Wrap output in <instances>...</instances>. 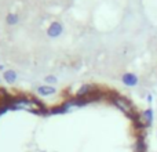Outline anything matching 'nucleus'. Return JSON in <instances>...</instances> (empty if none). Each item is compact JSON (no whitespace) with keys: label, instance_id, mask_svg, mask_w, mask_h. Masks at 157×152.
Wrapping results in <instances>:
<instances>
[{"label":"nucleus","instance_id":"39448f33","mask_svg":"<svg viewBox=\"0 0 157 152\" xmlns=\"http://www.w3.org/2000/svg\"><path fill=\"white\" fill-rule=\"evenodd\" d=\"M3 78H4V80L7 82V83L13 84V83H15V80H17V72L13 71V69L4 71L3 72Z\"/></svg>","mask_w":157,"mask_h":152},{"label":"nucleus","instance_id":"9d476101","mask_svg":"<svg viewBox=\"0 0 157 152\" xmlns=\"http://www.w3.org/2000/svg\"><path fill=\"white\" fill-rule=\"evenodd\" d=\"M44 82L48 84H55L58 82V79H57V76H54V75H48L44 78Z\"/></svg>","mask_w":157,"mask_h":152},{"label":"nucleus","instance_id":"0eeeda50","mask_svg":"<svg viewBox=\"0 0 157 152\" xmlns=\"http://www.w3.org/2000/svg\"><path fill=\"white\" fill-rule=\"evenodd\" d=\"M142 116H144L145 123H146L147 126H150V125H152V122H153V109L152 108H147L146 111L142 114Z\"/></svg>","mask_w":157,"mask_h":152},{"label":"nucleus","instance_id":"7ed1b4c3","mask_svg":"<svg viewBox=\"0 0 157 152\" xmlns=\"http://www.w3.org/2000/svg\"><path fill=\"white\" fill-rule=\"evenodd\" d=\"M113 102H114V105L119 109H121L124 114H131V105L127 100H124V98H121V97H117V98H114Z\"/></svg>","mask_w":157,"mask_h":152},{"label":"nucleus","instance_id":"1a4fd4ad","mask_svg":"<svg viewBox=\"0 0 157 152\" xmlns=\"http://www.w3.org/2000/svg\"><path fill=\"white\" fill-rule=\"evenodd\" d=\"M146 151V145H145L144 140H138L135 144V152H145Z\"/></svg>","mask_w":157,"mask_h":152},{"label":"nucleus","instance_id":"f257e3e1","mask_svg":"<svg viewBox=\"0 0 157 152\" xmlns=\"http://www.w3.org/2000/svg\"><path fill=\"white\" fill-rule=\"evenodd\" d=\"M121 82L127 87H135L138 84V76L135 74H132V72H125L121 76Z\"/></svg>","mask_w":157,"mask_h":152},{"label":"nucleus","instance_id":"423d86ee","mask_svg":"<svg viewBox=\"0 0 157 152\" xmlns=\"http://www.w3.org/2000/svg\"><path fill=\"white\" fill-rule=\"evenodd\" d=\"M91 90H92V86H90V84H84V86H81L80 89H78L77 97H78V98L86 97L87 94H90V93H91Z\"/></svg>","mask_w":157,"mask_h":152},{"label":"nucleus","instance_id":"9b49d317","mask_svg":"<svg viewBox=\"0 0 157 152\" xmlns=\"http://www.w3.org/2000/svg\"><path fill=\"white\" fill-rule=\"evenodd\" d=\"M147 101H149V102H152V95H150V94L147 95Z\"/></svg>","mask_w":157,"mask_h":152},{"label":"nucleus","instance_id":"6e6552de","mask_svg":"<svg viewBox=\"0 0 157 152\" xmlns=\"http://www.w3.org/2000/svg\"><path fill=\"white\" fill-rule=\"evenodd\" d=\"M6 21H7L8 25H15V24H18L19 17L17 15V14H8L7 18H6Z\"/></svg>","mask_w":157,"mask_h":152},{"label":"nucleus","instance_id":"20e7f679","mask_svg":"<svg viewBox=\"0 0 157 152\" xmlns=\"http://www.w3.org/2000/svg\"><path fill=\"white\" fill-rule=\"evenodd\" d=\"M37 94L39 95H41V97H50V95H52V94H55L57 93V89L55 87H52V86H39L37 87Z\"/></svg>","mask_w":157,"mask_h":152},{"label":"nucleus","instance_id":"f03ea898","mask_svg":"<svg viewBox=\"0 0 157 152\" xmlns=\"http://www.w3.org/2000/svg\"><path fill=\"white\" fill-rule=\"evenodd\" d=\"M62 32H63V26L59 22H52L48 26V29H47V35L50 38H58V36H61Z\"/></svg>","mask_w":157,"mask_h":152}]
</instances>
